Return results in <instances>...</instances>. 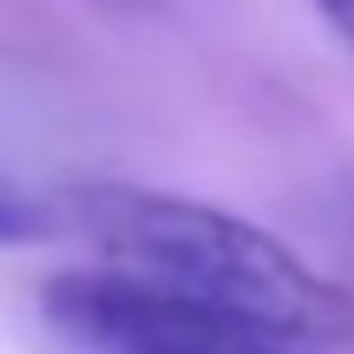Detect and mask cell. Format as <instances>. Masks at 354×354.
<instances>
[{"label": "cell", "instance_id": "6da1fadb", "mask_svg": "<svg viewBox=\"0 0 354 354\" xmlns=\"http://www.w3.org/2000/svg\"><path fill=\"white\" fill-rule=\"evenodd\" d=\"M59 216L112 269L282 322L328 348H354V295L335 276H322L308 256H295L276 230L250 223L223 203L151 184H73L59 197Z\"/></svg>", "mask_w": 354, "mask_h": 354}, {"label": "cell", "instance_id": "7a4b0ae2", "mask_svg": "<svg viewBox=\"0 0 354 354\" xmlns=\"http://www.w3.org/2000/svg\"><path fill=\"white\" fill-rule=\"evenodd\" d=\"M39 308L79 354H342L315 335H295L282 322L165 289V282L112 269V263L53 276Z\"/></svg>", "mask_w": 354, "mask_h": 354}, {"label": "cell", "instance_id": "3957f363", "mask_svg": "<svg viewBox=\"0 0 354 354\" xmlns=\"http://www.w3.org/2000/svg\"><path fill=\"white\" fill-rule=\"evenodd\" d=\"M308 7H315V13H322V20H328V26H335V33H342V39H348V46H354V0H308Z\"/></svg>", "mask_w": 354, "mask_h": 354}, {"label": "cell", "instance_id": "277c9868", "mask_svg": "<svg viewBox=\"0 0 354 354\" xmlns=\"http://www.w3.org/2000/svg\"><path fill=\"white\" fill-rule=\"evenodd\" d=\"M26 230H33V216H26L20 203H7V197H0V243H7V236H26Z\"/></svg>", "mask_w": 354, "mask_h": 354}, {"label": "cell", "instance_id": "5b68a950", "mask_svg": "<svg viewBox=\"0 0 354 354\" xmlns=\"http://www.w3.org/2000/svg\"><path fill=\"white\" fill-rule=\"evenodd\" d=\"M112 7H158V0H112Z\"/></svg>", "mask_w": 354, "mask_h": 354}]
</instances>
